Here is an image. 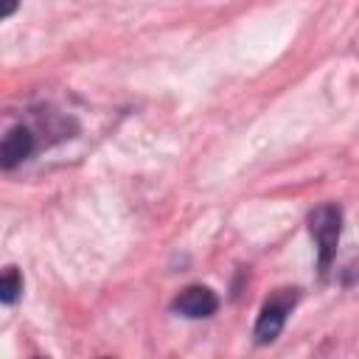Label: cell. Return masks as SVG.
Listing matches in <instances>:
<instances>
[{"label": "cell", "instance_id": "obj_1", "mask_svg": "<svg viewBox=\"0 0 359 359\" xmlns=\"http://www.w3.org/2000/svg\"><path fill=\"white\" fill-rule=\"evenodd\" d=\"M309 233L314 238L317 247V269L320 275H328L334 258H337V247H339V233H342V208L337 202H325L317 205L309 213Z\"/></svg>", "mask_w": 359, "mask_h": 359}, {"label": "cell", "instance_id": "obj_2", "mask_svg": "<svg viewBox=\"0 0 359 359\" xmlns=\"http://www.w3.org/2000/svg\"><path fill=\"white\" fill-rule=\"evenodd\" d=\"M297 300H300V289H278L264 300V306L258 311V320H255V328H252V337H255L258 345H269L280 337V331H283L292 309L297 306Z\"/></svg>", "mask_w": 359, "mask_h": 359}, {"label": "cell", "instance_id": "obj_3", "mask_svg": "<svg viewBox=\"0 0 359 359\" xmlns=\"http://www.w3.org/2000/svg\"><path fill=\"white\" fill-rule=\"evenodd\" d=\"M219 309V297L213 289L208 286H185L174 300H171V311L188 320H205L210 314H216Z\"/></svg>", "mask_w": 359, "mask_h": 359}, {"label": "cell", "instance_id": "obj_4", "mask_svg": "<svg viewBox=\"0 0 359 359\" xmlns=\"http://www.w3.org/2000/svg\"><path fill=\"white\" fill-rule=\"evenodd\" d=\"M34 149H36L34 132L28 126H22V123L20 126H11L6 132V137H3V146H0V165L6 171L17 168L22 160H28L34 154Z\"/></svg>", "mask_w": 359, "mask_h": 359}, {"label": "cell", "instance_id": "obj_5", "mask_svg": "<svg viewBox=\"0 0 359 359\" xmlns=\"http://www.w3.org/2000/svg\"><path fill=\"white\" fill-rule=\"evenodd\" d=\"M22 294V275L14 266H6L3 278H0V303L3 306H14Z\"/></svg>", "mask_w": 359, "mask_h": 359}, {"label": "cell", "instance_id": "obj_6", "mask_svg": "<svg viewBox=\"0 0 359 359\" xmlns=\"http://www.w3.org/2000/svg\"><path fill=\"white\" fill-rule=\"evenodd\" d=\"M14 11H17V0H6V3H3V17L8 20Z\"/></svg>", "mask_w": 359, "mask_h": 359}]
</instances>
